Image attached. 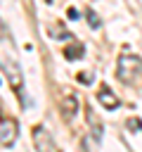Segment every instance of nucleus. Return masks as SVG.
Wrapping results in <instances>:
<instances>
[{
	"label": "nucleus",
	"instance_id": "11",
	"mask_svg": "<svg viewBox=\"0 0 142 152\" xmlns=\"http://www.w3.org/2000/svg\"><path fill=\"white\" fill-rule=\"evenodd\" d=\"M128 126H130L133 131H142V121H140V119H130V121H128Z\"/></svg>",
	"mask_w": 142,
	"mask_h": 152
},
{
	"label": "nucleus",
	"instance_id": "4",
	"mask_svg": "<svg viewBox=\"0 0 142 152\" xmlns=\"http://www.w3.org/2000/svg\"><path fill=\"white\" fill-rule=\"evenodd\" d=\"M85 119H88V124H90L92 140H95V142H102V135H104V124L99 121V116H97L92 109H85Z\"/></svg>",
	"mask_w": 142,
	"mask_h": 152
},
{
	"label": "nucleus",
	"instance_id": "10",
	"mask_svg": "<svg viewBox=\"0 0 142 152\" xmlns=\"http://www.w3.org/2000/svg\"><path fill=\"white\" fill-rule=\"evenodd\" d=\"M78 83H83V86H90V83H92V76L83 71V74H78Z\"/></svg>",
	"mask_w": 142,
	"mask_h": 152
},
{
	"label": "nucleus",
	"instance_id": "5",
	"mask_svg": "<svg viewBox=\"0 0 142 152\" xmlns=\"http://www.w3.org/2000/svg\"><path fill=\"white\" fill-rule=\"evenodd\" d=\"M97 100H99V102L104 104V109H109V112H111V109H116V107L121 104V100H118V97L111 93V88H109V86H99Z\"/></svg>",
	"mask_w": 142,
	"mask_h": 152
},
{
	"label": "nucleus",
	"instance_id": "7",
	"mask_svg": "<svg viewBox=\"0 0 142 152\" xmlns=\"http://www.w3.org/2000/svg\"><path fill=\"white\" fill-rule=\"evenodd\" d=\"M62 107H64V116H76V112H78V100H76V95H66L64 97V102H62Z\"/></svg>",
	"mask_w": 142,
	"mask_h": 152
},
{
	"label": "nucleus",
	"instance_id": "1",
	"mask_svg": "<svg viewBox=\"0 0 142 152\" xmlns=\"http://www.w3.org/2000/svg\"><path fill=\"white\" fill-rule=\"evenodd\" d=\"M2 74H5V78H7V83H9V88L17 93V97H19V102H21V107L26 109L28 104H31V100H26V90H24V74H21V69H19V64H17V59H14V55H2Z\"/></svg>",
	"mask_w": 142,
	"mask_h": 152
},
{
	"label": "nucleus",
	"instance_id": "12",
	"mask_svg": "<svg viewBox=\"0 0 142 152\" xmlns=\"http://www.w3.org/2000/svg\"><path fill=\"white\" fill-rule=\"evenodd\" d=\"M69 17H71V19H78V10H76V7H69Z\"/></svg>",
	"mask_w": 142,
	"mask_h": 152
},
{
	"label": "nucleus",
	"instance_id": "6",
	"mask_svg": "<svg viewBox=\"0 0 142 152\" xmlns=\"http://www.w3.org/2000/svg\"><path fill=\"white\" fill-rule=\"evenodd\" d=\"M17 138V124L7 116H2V147H9Z\"/></svg>",
	"mask_w": 142,
	"mask_h": 152
},
{
	"label": "nucleus",
	"instance_id": "2",
	"mask_svg": "<svg viewBox=\"0 0 142 152\" xmlns=\"http://www.w3.org/2000/svg\"><path fill=\"white\" fill-rule=\"evenodd\" d=\"M142 69V59L140 57H133V55H123L118 59V78L130 83L133 76H137V71Z\"/></svg>",
	"mask_w": 142,
	"mask_h": 152
},
{
	"label": "nucleus",
	"instance_id": "9",
	"mask_svg": "<svg viewBox=\"0 0 142 152\" xmlns=\"http://www.w3.org/2000/svg\"><path fill=\"white\" fill-rule=\"evenodd\" d=\"M85 17H88V24H90L92 28H99V26H102V21H99V17H97V14L92 12V10H88V12H85Z\"/></svg>",
	"mask_w": 142,
	"mask_h": 152
},
{
	"label": "nucleus",
	"instance_id": "8",
	"mask_svg": "<svg viewBox=\"0 0 142 152\" xmlns=\"http://www.w3.org/2000/svg\"><path fill=\"white\" fill-rule=\"evenodd\" d=\"M83 52H85V45H83V43H71V45L64 50V57H66V59H80Z\"/></svg>",
	"mask_w": 142,
	"mask_h": 152
},
{
	"label": "nucleus",
	"instance_id": "3",
	"mask_svg": "<svg viewBox=\"0 0 142 152\" xmlns=\"http://www.w3.org/2000/svg\"><path fill=\"white\" fill-rule=\"evenodd\" d=\"M33 142L38 152H54V140L50 135V131L45 126H36L33 128Z\"/></svg>",
	"mask_w": 142,
	"mask_h": 152
}]
</instances>
